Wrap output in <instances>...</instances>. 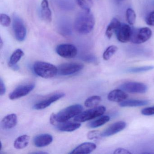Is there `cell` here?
<instances>
[{
  "mask_svg": "<svg viewBox=\"0 0 154 154\" xmlns=\"http://www.w3.org/2000/svg\"><path fill=\"white\" fill-rule=\"evenodd\" d=\"M95 25V19L91 11H84L78 13L75 19L74 28L82 35H87L91 32Z\"/></svg>",
  "mask_w": 154,
  "mask_h": 154,
  "instance_id": "1",
  "label": "cell"
},
{
  "mask_svg": "<svg viewBox=\"0 0 154 154\" xmlns=\"http://www.w3.org/2000/svg\"><path fill=\"white\" fill-rule=\"evenodd\" d=\"M33 68L36 74L46 79L54 77L58 72L57 67L46 62L41 61L35 62L34 64Z\"/></svg>",
  "mask_w": 154,
  "mask_h": 154,
  "instance_id": "2",
  "label": "cell"
},
{
  "mask_svg": "<svg viewBox=\"0 0 154 154\" xmlns=\"http://www.w3.org/2000/svg\"><path fill=\"white\" fill-rule=\"evenodd\" d=\"M83 107L81 104H75L68 106L54 114L57 123L68 121L70 119L75 117L82 111Z\"/></svg>",
  "mask_w": 154,
  "mask_h": 154,
  "instance_id": "3",
  "label": "cell"
},
{
  "mask_svg": "<svg viewBox=\"0 0 154 154\" xmlns=\"http://www.w3.org/2000/svg\"><path fill=\"white\" fill-rule=\"evenodd\" d=\"M106 108L104 106H97L82 112L75 117L74 120L78 122L88 121L102 116L104 114Z\"/></svg>",
  "mask_w": 154,
  "mask_h": 154,
  "instance_id": "4",
  "label": "cell"
},
{
  "mask_svg": "<svg viewBox=\"0 0 154 154\" xmlns=\"http://www.w3.org/2000/svg\"><path fill=\"white\" fill-rule=\"evenodd\" d=\"M152 32L148 27L132 29L131 41L133 44H141L150 39Z\"/></svg>",
  "mask_w": 154,
  "mask_h": 154,
  "instance_id": "5",
  "label": "cell"
},
{
  "mask_svg": "<svg viewBox=\"0 0 154 154\" xmlns=\"http://www.w3.org/2000/svg\"><path fill=\"white\" fill-rule=\"evenodd\" d=\"M12 24L16 39L19 42L24 41L26 35V28L24 21L21 18L14 14Z\"/></svg>",
  "mask_w": 154,
  "mask_h": 154,
  "instance_id": "6",
  "label": "cell"
},
{
  "mask_svg": "<svg viewBox=\"0 0 154 154\" xmlns=\"http://www.w3.org/2000/svg\"><path fill=\"white\" fill-rule=\"evenodd\" d=\"M119 88L126 92L130 93H145L148 90V87L143 83L128 82L120 85Z\"/></svg>",
  "mask_w": 154,
  "mask_h": 154,
  "instance_id": "7",
  "label": "cell"
},
{
  "mask_svg": "<svg viewBox=\"0 0 154 154\" xmlns=\"http://www.w3.org/2000/svg\"><path fill=\"white\" fill-rule=\"evenodd\" d=\"M83 67V65L79 63H65L58 66L57 73L61 75H70L80 72Z\"/></svg>",
  "mask_w": 154,
  "mask_h": 154,
  "instance_id": "8",
  "label": "cell"
},
{
  "mask_svg": "<svg viewBox=\"0 0 154 154\" xmlns=\"http://www.w3.org/2000/svg\"><path fill=\"white\" fill-rule=\"evenodd\" d=\"M57 53L60 56L65 58H72L77 54V49L74 45L71 44H61L57 47Z\"/></svg>",
  "mask_w": 154,
  "mask_h": 154,
  "instance_id": "9",
  "label": "cell"
},
{
  "mask_svg": "<svg viewBox=\"0 0 154 154\" xmlns=\"http://www.w3.org/2000/svg\"><path fill=\"white\" fill-rule=\"evenodd\" d=\"M35 86L34 83L20 85L10 93L9 98L11 100H15L26 96L34 90Z\"/></svg>",
  "mask_w": 154,
  "mask_h": 154,
  "instance_id": "10",
  "label": "cell"
},
{
  "mask_svg": "<svg viewBox=\"0 0 154 154\" xmlns=\"http://www.w3.org/2000/svg\"><path fill=\"white\" fill-rule=\"evenodd\" d=\"M64 93H57L53 94L46 99L40 101L34 105L33 108L36 110H42L47 108L52 103L64 97Z\"/></svg>",
  "mask_w": 154,
  "mask_h": 154,
  "instance_id": "11",
  "label": "cell"
},
{
  "mask_svg": "<svg viewBox=\"0 0 154 154\" xmlns=\"http://www.w3.org/2000/svg\"><path fill=\"white\" fill-rule=\"evenodd\" d=\"M132 29L129 25L121 24L120 27L116 33L117 39L122 43L129 42L131 39Z\"/></svg>",
  "mask_w": 154,
  "mask_h": 154,
  "instance_id": "12",
  "label": "cell"
},
{
  "mask_svg": "<svg viewBox=\"0 0 154 154\" xmlns=\"http://www.w3.org/2000/svg\"><path fill=\"white\" fill-rule=\"evenodd\" d=\"M127 124L124 121H119L111 124L105 130L101 133V137H109L115 135L124 130Z\"/></svg>",
  "mask_w": 154,
  "mask_h": 154,
  "instance_id": "13",
  "label": "cell"
},
{
  "mask_svg": "<svg viewBox=\"0 0 154 154\" xmlns=\"http://www.w3.org/2000/svg\"><path fill=\"white\" fill-rule=\"evenodd\" d=\"M58 32L63 36L68 37L72 33V24L66 18H63L58 22L57 26Z\"/></svg>",
  "mask_w": 154,
  "mask_h": 154,
  "instance_id": "14",
  "label": "cell"
},
{
  "mask_svg": "<svg viewBox=\"0 0 154 154\" xmlns=\"http://www.w3.org/2000/svg\"><path fill=\"white\" fill-rule=\"evenodd\" d=\"M97 146L94 143L92 142H85L82 143L76 147L70 154H88L96 149Z\"/></svg>",
  "mask_w": 154,
  "mask_h": 154,
  "instance_id": "15",
  "label": "cell"
},
{
  "mask_svg": "<svg viewBox=\"0 0 154 154\" xmlns=\"http://www.w3.org/2000/svg\"><path fill=\"white\" fill-rule=\"evenodd\" d=\"M53 140L52 135L42 134L36 136L34 139V144L37 147H43L50 145Z\"/></svg>",
  "mask_w": 154,
  "mask_h": 154,
  "instance_id": "16",
  "label": "cell"
},
{
  "mask_svg": "<svg viewBox=\"0 0 154 154\" xmlns=\"http://www.w3.org/2000/svg\"><path fill=\"white\" fill-rule=\"evenodd\" d=\"M128 97V95L126 92L119 89L110 92L108 95V99L110 101L120 103L126 100Z\"/></svg>",
  "mask_w": 154,
  "mask_h": 154,
  "instance_id": "17",
  "label": "cell"
},
{
  "mask_svg": "<svg viewBox=\"0 0 154 154\" xmlns=\"http://www.w3.org/2000/svg\"><path fill=\"white\" fill-rule=\"evenodd\" d=\"M17 123V117L15 113H11L5 116L1 122V127L3 129L13 128Z\"/></svg>",
  "mask_w": 154,
  "mask_h": 154,
  "instance_id": "18",
  "label": "cell"
},
{
  "mask_svg": "<svg viewBox=\"0 0 154 154\" xmlns=\"http://www.w3.org/2000/svg\"><path fill=\"white\" fill-rule=\"evenodd\" d=\"M40 15L43 20L50 23L52 20V11L49 8L48 0H43L40 7Z\"/></svg>",
  "mask_w": 154,
  "mask_h": 154,
  "instance_id": "19",
  "label": "cell"
},
{
  "mask_svg": "<svg viewBox=\"0 0 154 154\" xmlns=\"http://www.w3.org/2000/svg\"><path fill=\"white\" fill-rule=\"evenodd\" d=\"M81 126V124L80 122H72L67 121L58 123L56 125L57 128L58 130L66 132L74 131L80 128Z\"/></svg>",
  "mask_w": 154,
  "mask_h": 154,
  "instance_id": "20",
  "label": "cell"
},
{
  "mask_svg": "<svg viewBox=\"0 0 154 154\" xmlns=\"http://www.w3.org/2000/svg\"><path fill=\"white\" fill-rule=\"evenodd\" d=\"M121 25V23L117 19L115 18L112 19L106 29L105 34L107 38L109 39H110L113 35V34H116L120 27Z\"/></svg>",
  "mask_w": 154,
  "mask_h": 154,
  "instance_id": "21",
  "label": "cell"
},
{
  "mask_svg": "<svg viewBox=\"0 0 154 154\" xmlns=\"http://www.w3.org/2000/svg\"><path fill=\"white\" fill-rule=\"evenodd\" d=\"M149 101L147 100H129L120 103L119 105L121 107H139L147 105Z\"/></svg>",
  "mask_w": 154,
  "mask_h": 154,
  "instance_id": "22",
  "label": "cell"
},
{
  "mask_svg": "<svg viewBox=\"0 0 154 154\" xmlns=\"http://www.w3.org/2000/svg\"><path fill=\"white\" fill-rule=\"evenodd\" d=\"M29 136L23 135L18 137L14 142V147L17 149H22L28 145L29 141Z\"/></svg>",
  "mask_w": 154,
  "mask_h": 154,
  "instance_id": "23",
  "label": "cell"
},
{
  "mask_svg": "<svg viewBox=\"0 0 154 154\" xmlns=\"http://www.w3.org/2000/svg\"><path fill=\"white\" fill-rule=\"evenodd\" d=\"M24 55V53L21 49H17L15 50L10 58L8 63L9 66L12 67L16 65Z\"/></svg>",
  "mask_w": 154,
  "mask_h": 154,
  "instance_id": "24",
  "label": "cell"
},
{
  "mask_svg": "<svg viewBox=\"0 0 154 154\" xmlns=\"http://www.w3.org/2000/svg\"><path fill=\"white\" fill-rule=\"evenodd\" d=\"M57 6L65 11L73 10L75 8L73 0H56Z\"/></svg>",
  "mask_w": 154,
  "mask_h": 154,
  "instance_id": "25",
  "label": "cell"
},
{
  "mask_svg": "<svg viewBox=\"0 0 154 154\" xmlns=\"http://www.w3.org/2000/svg\"><path fill=\"white\" fill-rule=\"evenodd\" d=\"M110 119L109 116L105 115L102 116L95 120L91 122L88 124V126L90 128H97L101 127L107 123Z\"/></svg>",
  "mask_w": 154,
  "mask_h": 154,
  "instance_id": "26",
  "label": "cell"
},
{
  "mask_svg": "<svg viewBox=\"0 0 154 154\" xmlns=\"http://www.w3.org/2000/svg\"><path fill=\"white\" fill-rule=\"evenodd\" d=\"M101 101V98L98 95H94L89 97L85 100V106L87 108H94L97 107Z\"/></svg>",
  "mask_w": 154,
  "mask_h": 154,
  "instance_id": "27",
  "label": "cell"
},
{
  "mask_svg": "<svg viewBox=\"0 0 154 154\" xmlns=\"http://www.w3.org/2000/svg\"><path fill=\"white\" fill-rule=\"evenodd\" d=\"M118 49V47L116 46H110L103 53V59L105 61H108L116 53Z\"/></svg>",
  "mask_w": 154,
  "mask_h": 154,
  "instance_id": "28",
  "label": "cell"
},
{
  "mask_svg": "<svg viewBox=\"0 0 154 154\" xmlns=\"http://www.w3.org/2000/svg\"><path fill=\"white\" fill-rule=\"evenodd\" d=\"M153 69H154V66H145L129 68L127 71L128 72L137 73L143 72L151 71Z\"/></svg>",
  "mask_w": 154,
  "mask_h": 154,
  "instance_id": "29",
  "label": "cell"
},
{
  "mask_svg": "<svg viewBox=\"0 0 154 154\" xmlns=\"http://www.w3.org/2000/svg\"><path fill=\"white\" fill-rule=\"evenodd\" d=\"M126 19L127 22L131 26L135 24L136 20V14L135 11L131 8H128L126 11Z\"/></svg>",
  "mask_w": 154,
  "mask_h": 154,
  "instance_id": "30",
  "label": "cell"
},
{
  "mask_svg": "<svg viewBox=\"0 0 154 154\" xmlns=\"http://www.w3.org/2000/svg\"><path fill=\"white\" fill-rule=\"evenodd\" d=\"M77 4L84 11H91L93 6L92 0H76Z\"/></svg>",
  "mask_w": 154,
  "mask_h": 154,
  "instance_id": "31",
  "label": "cell"
},
{
  "mask_svg": "<svg viewBox=\"0 0 154 154\" xmlns=\"http://www.w3.org/2000/svg\"><path fill=\"white\" fill-rule=\"evenodd\" d=\"M0 23L4 27H8L11 23V19L7 14H1L0 15Z\"/></svg>",
  "mask_w": 154,
  "mask_h": 154,
  "instance_id": "32",
  "label": "cell"
},
{
  "mask_svg": "<svg viewBox=\"0 0 154 154\" xmlns=\"http://www.w3.org/2000/svg\"><path fill=\"white\" fill-rule=\"evenodd\" d=\"M141 114L145 116L154 115V106L144 108L141 110Z\"/></svg>",
  "mask_w": 154,
  "mask_h": 154,
  "instance_id": "33",
  "label": "cell"
},
{
  "mask_svg": "<svg viewBox=\"0 0 154 154\" xmlns=\"http://www.w3.org/2000/svg\"><path fill=\"white\" fill-rule=\"evenodd\" d=\"M146 22L148 26H154V11L150 12L147 16Z\"/></svg>",
  "mask_w": 154,
  "mask_h": 154,
  "instance_id": "34",
  "label": "cell"
},
{
  "mask_svg": "<svg viewBox=\"0 0 154 154\" xmlns=\"http://www.w3.org/2000/svg\"><path fill=\"white\" fill-rule=\"evenodd\" d=\"M100 137H101V133L100 131L97 130L91 131L87 134L88 138L90 140L97 138Z\"/></svg>",
  "mask_w": 154,
  "mask_h": 154,
  "instance_id": "35",
  "label": "cell"
},
{
  "mask_svg": "<svg viewBox=\"0 0 154 154\" xmlns=\"http://www.w3.org/2000/svg\"><path fill=\"white\" fill-rule=\"evenodd\" d=\"M83 59L86 62L90 63H96L97 62V58L92 55H87L84 57Z\"/></svg>",
  "mask_w": 154,
  "mask_h": 154,
  "instance_id": "36",
  "label": "cell"
},
{
  "mask_svg": "<svg viewBox=\"0 0 154 154\" xmlns=\"http://www.w3.org/2000/svg\"><path fill=\"white\" fill-rule=\"evenodd\" d=\"M113 153L115 154H131V152H130L129 151L125 149L119 148L115 149Z\"/></svg>",
  "mask_w": 154,
  "mask_h": 154,
  "instance_id": "37",
  "label": "cell"
},
{
  "mask_svg": "<svg viewBox=\"0 0 154 154\" xmlns=\"http://www.w3.org/2000/svg\"><path fill=\"white\" fill-rule=\"evenodd\" d=\"M0 86H1L0 94L2 96V95H4L6 93V88L5 84L2 78H1V80H0Z\"/></svg>",
  "mask_w": 154,
  "mask_h": 154,
  "instance_id": "38",
  "label": "cell"
},
{
  "mask_svg": "<svg viewBox=\"0 0 154 154\" xmlns=\"http://www.w3.org/2000/svg\"><path fill=\"white\" fill-rule=\"evenodd\" d=\"M3 44L2 38H1V39H0V48H1V49L2 48V46H3Z\"/></svg>",
  "mask_w": 154,
  "mask_h": 154,
  "instance_id": "39",
  "label": "cell"
},
{
  "mask_svg": "<svg viewBox=\"0 0 154 154\" xmlns=\"http://www.w3.org/2000/svg\"><path fill=\"white\" fill-rule=\"evenodd\" d=\"M33 153H35V154H37V153H38V154H41V153H42V154H44V153H46V152H33Z\"/></svg>",
  "mask_w": 154,
  "mask_h": 154,
  "instance_id": "40",
  "label": "cell"
},
{
  "mask_svg": "<svg viewBox=\"0 0 154 154\" xmlns=\"http://www.w3.org/2000/svg\"><path fill=\"white\" fill-rule=\"evenodd\" d=\"M119 1H124V0H119Z\"/></svg>",
  "mask_w": 154,
  "mask_h": 154,
  "instance_id": "41",
  "label": "cell"
}]
</instances>
